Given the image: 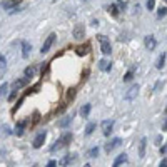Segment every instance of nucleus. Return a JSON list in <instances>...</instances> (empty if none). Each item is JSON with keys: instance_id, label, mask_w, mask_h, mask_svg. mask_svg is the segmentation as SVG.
I'll return each instance as SVG.
<instances>
[{"instance_id": "obj_28", "label": "nucleus", "mask_w": 167, "mask_h": 167, "mask_svg": "<svg viewBox=\"0 0 167 167\" xmlns=\"http://www.w3.org/2000/svg\"><path fill=\"white\" fill-rule=\"evenodd\" d=\"M154 7H156V0H147V8L154 10Z\"/></svg>"}, {"instance_id": "obj_35", "label": "nucleus", "mask_w": 167, "mask_h": 167, "mask_svg": "<svg viewBox=\"0 0 167 167\" xmlns=\"http://www.w3.org/2000/svg\"><path fill=\"white\" fill-rule=\"evenodd\" d=\"M160 154H162V156H164V154H167V145H164V147H160Z\"/></svg>"}, {"instance_id": "obj_33", "label": "nucleus", "mask_w": 167, "mask_h": 167, "mask_svg": "<svg viewBox=\"0 0 167 167\" xmlns=\"http://www.w3.org/2000/svg\"><path fill=\"white\" fill-rule=\"evenodd\" d=\"M47 167H57V160H49Z\"/></svg>"}, {"instance_id": "obj_31", "label": "nucleus", "mask_w": 167, "mask_h": 167, "mask_svg": "<svg viewBox=\"0 0 167 167\" xmlns=\"http://www.w3.org/2000/svg\"><path fill=\"white\" fill-rule=\"evenodd\" d=\"M7 87H8L7 84H2V89H0V90H2V95H5V94H7Z\"/></svg>"}, {"instance_id": "obj_37", "label": "nucleus", "mask_w": 167, "mask_h": 167, "mask_svg": "<svg viewBox=\"0 0 167 167\" xmlns=\"http://www.w3.org/2000/svg\"><path fill=\"white\" fill-rule=\"evenodd\" d=\"M84 167H90V164H85V165H84Z\"/></svg>"}, {"instance_id": "obj_12", "label": "nucleus", "mask_w": 167, "mask_h": 167, "mask_svg": "<svg viewBox=\"0 0 167 167\" xmlns=\"http://www.w3.org/2000/svg\"><path fill=\"white\" fill-rule=\"evenodd\" d=\"M30 50H32V45H30L27 40H22V57L24 58H29Z\"/></svg>"}, {"instance_id": "obj_14", "label": "nucleus", "mask_w": 167, "mask_h": 167, "mask_svg": "<svg viewBox=\"0 0 167 167\" xmlns=\"http://www.w3.org/2000/svg\"><path fill=\"white\" fill-rule=\"evenodd\" d=\"M125 162H127V154H120V156H117V159L114 160V167H120Z\"/></svg>"}, {"instance_id": "obj_20", "label": "nucleus", "mask_w": 167, "mask_h": 167, "mask_svg": "<svg viewBox=\"0 0 167 167\" xmlns=\"http://www.w3.org/2000/svg\"><path fill=\"white\" fill-rule=\"evenodd\" d=\"M95 127H97V124H95V122H90V124L87 125V127H85V135H90L92 132H94V129H95Z\"/></svg>"}, {"instance_id": "obj_7", "label": "nucleus", "mask_w": 167, "mask_h": 167, "mask_svg": "<svg viewBox=\"0 0 167 167\" xmlns=\"http://www.w3.org/2000/svg\"><path fill=\"white\" fill-rule=\"evenodd\" d=\"M74 37H75L77 40H82L84 37H85V27H84V24H77V25L74 27Z\"/></svg>"}, {"instance_id": "obj_13", "label": "nucleus", "mask_w": 167, "mask_h": 167, "mask_svg": "<svg viewBox=\"0 0 167 167\" xmlns=\"http://www.w3.org/2000/svg\"><path fill=\"white\" fill-rule=\"evenodd\" d=\"M145 147H147V139L142 137L140 142H139V157H144L145 156Z\"/></svg>"}, {"instance_id": "obj_24", "label": "nucleus", "mask_w": 167, "mask_h": 167, "mask_svg": "<svg viewBox=\"0 0 167 167\" xmlns=\"http://www.w3.org/2000/svg\"><path fill=\"white\" fill-rule=\"evenodd\" d=\"M70 119H72V117H65V119H62L60 122H58V125H60V127H65V125H69Z\"/></svg>"}, {"instance_id": "obj_3", "label": "nucleus", "mask_w": 167, "mask_h": 167, "mask_svg": "<svg viewBox=\"0 0 167 167\" xmlns=\"http://www.w3.org/2000/svg\"><path fill=\"white\" fill-rule=\"evenodd\" d=\"M55 33H50V35L47 37V39H45V42H44V45H42V49H40V52H42V54H47L49 50H50V47H52V44H54L55 42Z\"/></svg>"}, {"instance_id": "obj_8", "label": "nucleus", "mask_w": 167, "mask_h": 167, "mask_svg": "<svg viewBox=\"0 0 167 167\" xmlns=\"http://www.w3.org/2000/svg\"><path fill=\"white\" fill-rule=\"evenodd\" d=\"M45 137H47V132L45 131L40 132V134L33 139V149H40V147L44 145V142H45Z\"/></svg>"}, {"instance_id": "obj_11", "label": "nucleus", "mask_w": 167, "mask_h": 167, "mask_svg": "<svg viewBox=\"0 0 167 167\" xmlns=\"http://www.w3.org/2000/svg\"><path fill=\"white\" fill-rule=\"evenodd\" d=\"M99 69H100L102 72H110V69H112V64H110L107 58H102V60L99 62Z\"/></svg>"}, {"instance_id": "obj_39", "label": "nucleus", "mask_w": 167, "mask_h": 167, "mask_svg": "<svg viewBox=\"0 0 167 167\" xmlns=\"http://www.w3.org/2000/svg\"><path fill=\"white\" fill-rule=\"evenodd\" d=\"M165 110H167V109H165Z\"/></svg>"}, {"instance_id": "obj_5", "label": "nucleus", "mask_w": 167, "mask_h": 167, "mask_svg": "<svg viewBox=\"0 0 167 167\" xmlns=\"http://www.w3.org/2000/svg\"><path fill=\"white\" fill-rule=\"evenodd\" d=\"M144 45H145V49H147V50H154V49L157 47V40H156V37H154V35H147V37H144Z\"/></svg>"}, {"instance_id": "obj_2", "label": "nucleus", "mask_w": 167, "mask_h": 167, "mask_svg": "<svg viewBox=\"0 0 167 167\" xmlns=\"http://www.w3.org/2000/svg\"><path fill=\"white\" fill-rule=\"evenodd\" d=\"M99 42H100V49H102V54L104 55H110L112 52V45H110V40L107 39L106 35H97Z\"/></svg>"}, {"instance_id": "obj_22", "label": "nucleus", "mask_w": 167, "mask_h": 167, "mask_svg": "<svg viewBox=\"0 0 167 167\" xmlns=\"http://www.w3.org/2000/svg\"><path fill=\"white\" fill-rule=\"evenodd\" d=\"M109 14H112L114 17H117V15H119V7H117V5H110V7H109Z\"/></svg>"}, {"instance_id": "obj_36", "label": "nucleus", "mask_w": 167, "mask_h": 167, "mask_svg": "<svg viewBox=\"0 0 167 167\" xmlns=\"http://www.w3.org/2000/svg\"><path fill=\"white\" fill-rule=\"evenodd\" d=\"M164 131H167V120H165V124H164Z\"/></svg>"}, {"instance_id": "obj_29", "label": "nucleus", "mask_w": 167, "mask_h": 167, "mask_svg": "<svg viewBox=\"0 0 167 167\" xmlns=\"http://www.w3.org/2000/svg\"><path fill=\"white\" fill-rule=\"evenodd\" d=\"M117 7L122 8V10H124V8L127 7V4H125V2H122V0H117Z\"/></svg>"}, {"instance_id": "obj_19", "label": "nucleus", "mask_w": 167, "mask_h": 167, "mask_svg": "<svg viewBox=\"0 0 167 167\" xmlns=\"http://www.w3.org/2000/svg\"><path fill=\"white\" fill-rule=\"evenodd\" d=\"M25 120H24V122H18L17 124V129H15V132H17V135H22L24 134V127H25Z\"/></svg>"}, {"instance_id": "obj_6", "label": "nucleus", "mask_w": 167, "mask_h": 167, "mask_svg": "<svg viewBox=\"0 0 167 167\" xmlns=\"http://www.w3.org/2000/svg\"><path fill=\"white\" fill-rule=\"evenodd\" d=\"M100 127H102V134L107 137V135H110V132H112V129H114V120H110V119L104 120Z\"/></svg>"}, {"instance_id": "obj_26", "label": "nucleus", "mask_w": 167, "mask_h": 167, "mask_svg": "<svg viewBox=\"0 0 167 167\" xmlns=\"http://www.w3.org/2000/svg\"><path fill=\"white\" fill-rule=\"evenodd\" d=\"M0 64H2V72H4V70L7 69V58H5L4 55H2V57H0Z\"/></svg>"}, {"instance_id": "obj_21", "label": "nucleus", "mask_w": 167, "mask_h": 167, "mask_svg": "<svg viewBox=\"0 0 167 167\" xmlns=\"http://www.w3.org/2000/svg\"><path fill=\"white\" fill-rule=\"evenodd\" d=\"M24 74H25V77H27V79L33 77V74H35V67H27V69H25V72H24Z\"/></svg>"}, {"instance_id": "obj_25", "label": "nucleus", "mask_w": 167, "mask_h": 167, "mask_svg": "<svg viewBox=\"0 0 167 167\" xmlns=\"http://www.w3.org/2000/svg\"><path fill=\"white\" fill-rule=\"evenodd\" d=\"M157 15H159V17H164V15H167V7H160L159 10H157Z\"/></svg>"}, {"instance_id": "obj_32", "label": "nucleus", "mask_w": 167, "mask_h": 167, "mask_svg": "<svg viewBox=\"0 0 167 167\" xmlns=\"http://www.w3.org/2000/svg\"><path fill=\"white\" fill-rule=\"evenodd\" d=\"M159 167H167V157H164L162 160H160V164H159Z\"/></svg>"}, {"instance_id": "obj_34", "label": "nucleus", "mask_w": 167, "mask_h": 167, "mask_svg": "<svg viewBox=\"0 0 167 167\" xmlns=\"http://www.w3.org/2000/svg\"><path fill=\"white\" fill-rule=\"evenodd\" d=\"M15 95H17V90H14L10 95H8V100H14V99H15Z\"/></svg>"}, {"instance_id": "obj_16", "label": "nucleus", "mask_w": 167, "mask_h": 167, "mask_svg": "<svg viewBox=\"0 0 167 167\" xmlns=\"http://www.w3.org/2000/svg\"><path fill=\"white\" fill-rule=\"evenodd\" d=\"M27 82H29V79H27V77H24V79H18V80H15V82H14V87H15V90H18L20 87L27 85Z\"/></svg>"}, {"instance_id": "obj_38", "label": "nucleus", "mask_w": 167, "mask_h": 167, "mask_svg": "<svg viewBox=\"0 0 167 167\" xmlns=\"http://www.w3.org/2000/svg\"><path fill=\"white\" fill-rule=\"evenodd\" d=\"M32 167H37V165H32Z\"/></svg>"}, {"instance_id": "obj_27", "label": "nucleus", "mask_w": 167, "mask_h": 167, "mask_svg": "<svg viewBox=\"0 0 167 167\" xmlns=\"http://www.w3.org/2000/svg\"><path fill=\"white\" fill-rule=\"evenodd\" d=\"M89 156H90V157H97V156H99V147H94V149H90Z\"/></svg>"}, {"instance_id": "obj_4", "label": "nucleus", "mask_w": 167, "mask_h": 167, "mask_svg": "<svg viewBox=\"0 0 167 167\" xmlns=\"http://www.w3.org/2000/svg\"><path fill=\"white\" fill-rule=\"evenodd\" d=\"M137 94H139V84H132L129 90L125 92V100H134L137 97Z\"/></svg>"}, {"instance_id": "obj_23", "label": "nucleus", "mask_w": 167, "mask_h": 167, "mask_svg": "<svg viewBox=\"0 0 167 167\" xmlns=\"http://www.w3.org/2000/svg\"><path fill=\"white\" fill-rule=\"evenodd\" d=\"M132 75H134V69H131L125 75H124V82H129V80H132Z\"/></svg>"}, {"instance_id": "obj_17", "label": "nucleus", "mask_w": 167, "mask_h": 167, "mask_svg": "<svg viewBox=\"0 0 167 167\" xmlns=\"http://www.w3.org/2000/svg\"><path fill=\"white\" fill-rule=\"evenodd\" d=\"M74 160H75V154H69V156H65V159L62 160V165L67 167L70 162H74Z\"/></svg>"}, {"instance_id": "obj_9", "label": "nucleus", "mask_w": 167, "mask_h": 167, "mask_svg": "<svg viewBox=\"0 0 167 167\" xmlns=\"http://www.w3.org/2000/svg\"><path fill=\"white\" fill-rule=\"evenodd\" d=\"M120 144H122V139L115 137L114 140H110V142H107V144H106V152H107V154H110L114 149H115V147H119Z\"/></svg>"}, {"instance_id": "obj_10", "label": "nucleus", "mask_w": 167, "mask_h": 167, "mask_svg": "<svg viewBox=\"0 0 167 167\" xmlns=\"http://www.w3.org/2000/svg\"><path fill=\"white\" fill-rule=\"evenodd\" d=\"M20 4V0H4L2 2V8L4 10H14V8H17V5Z\"/></svg>"}, {"instance_id": "obj_15", "label": "nucleus", "mask_w": 167, "mask_h": 167, "mask_svg": "<svg viewBox=\"0 0 167 167\" xmlns=\"http://www.w3.org/2000/svg\"><path fill=\"white\" fill-rule=\"evenodd\" d=\"M165 57H167V55H165V52H162V54H160L159 55V57H157V60H156V67H157V69H162V67H164V64H165Z\"/></svg>"}, {"instance_id": "obj_18", "label": "nucleus", "mask_w": 167, "mask_h": 167, "mask_svg": "<svg viewBox=\"0 0 167 167\" xmlns=\"http://www.w3.org/2000/svg\"><path fill=\"white\" fill-rule=\"evenodd\" d=\"M89 114H90V104H85V106L80 109V115H82V117H89Z\"/></svg>"}, {"instance_id": "obj_1", "label": "nucleus", "mask_w": 167, "mask_h": 167, "mask_svg": "<svg viewBox=\"0 0 167 167\" xmlns=\"http://www.w3.org/2000/svg\"><path fill=\"white\" fill-rule=\"evenodd\" d=\"M70 140H72V134H70V132H65V134H62L60 139H58V140L50 147V150H52V152H55V150L64 149V147H67V145L70 144Z\"/></svg>"}, {"instance_id": "obj_30", "label": "nucleus", "mask_w": 167, "mask_h": 167, "mask_svg": "<svg viewBox=\"0 0 167 167\" xmlns=\"http://www.w3.org/2000/svg\"><path fill=\"white\" fill-rule=\"evenodd\" d=\"M85 49H87V47H85ZM85 49H84V47H79V49H77V54H79V55L87 54V50H85Z\"/></svg>"}]
</instances>
